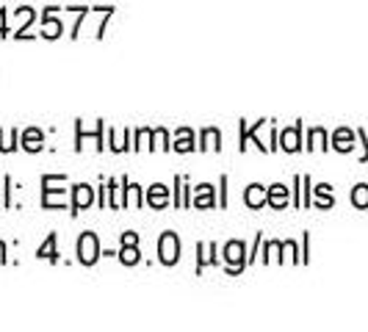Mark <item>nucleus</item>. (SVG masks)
Instances as JSON below:
<instances>
[{"label":"nucleus","mask_w":368,"mask_h":332,"mask_svg":"<svg viewBox=\"0 0 368 332\" xmlns=\"http://www.w3.org/2000/svg\"><path fill=\"white\" fill-rule=\"evenodd\" d=\"M263 203H266L263 186H249V191H247V205H249V208H260Z\"/></svg>","instance_id":"3"},{"label":"nucleus","mask_w":368,"mask_h":332,"mask_svg":"<svg viewBox=\"0 0 368 332\" xmlns=\"http://www.w3.org/2000/svg\"><path fill=\"white\" fill-rule=\"evenodd\" d=\"M39 258H48V260H56V236L48 238V244L39 249Z\"/></svg>","instance_id":"10"},{"label":"nucleus","mask_w":368,"mask_h":332,"mask_svg":"<svg viewBox=\"0 0 368 332\" xmlns=\"http://www.w3.org/2000/svg\"><path fill=\"white\" fill-rule=\"evenodd\" d=\"M200 205H211V186H200V197H197Z\"/></svg>","instance_id":"14"},{"label":"nucleus","mask_w":368,"mask_h":332,"mask_svg":"<svg viewBox=\"0 0 368 332\" xmlns=\"http://www.w3.org/2000/svg\"><path fill=\"white\" fill-rule=\"evenodd\" d=\"M0 31H3V14H0Z\"/></svg>","instance_id":"18"},{"label":"nucleus","mask_w":368,"mask_h":332,"mask_svg":"<svg viewBox=\"0 0 368 332\" xmlns=\"http://www.w3.org/2000/svg\"><path fill=\"white\" fill-rule=\"evenodd\" d=\"M122 263H139V249H136V244H125V249H122Z\"/></svg>","instance_id":"8"},{"label":"nucleus","mask_w":368,"mask_h":332,"mask_svg":"<svg viewBox=\"0 0 368 332\" xmlns=\"http://www.w3.org/2000/svg\"><path fill=\"white\" fill-rule=\"evenodd\" d=\"M122 241H125V244H136L139 238H136V233H125V236H122Z\"/></svg>","instance_id":"17"},{"label":"nucleus","mask_w":368,"mask_h":332,"mask_svg":"<svg viewBox=\"0 0 368 332\" xmlns=\"http://www.w3.org/2000/svg\"><path fill=\"white\" fill-rule=\"evenodd\" d=\"M288 200V191H285V186H272V191H269V203L274 205V208H283V203Z\"/></svg>","instance_id":"6"},{"label":"nucleus","mask_w":368,"mask_h":332,"mask_svg":"<svg viewBox=\"0 0 368 332\" xmlns=\"http://www.w3.org/2000/svg\"><path fill=\"white\" fill-rule=\"evenodd\" d=\"M150 205H155V208H163L166 205V189L163 186H152L150 189Z\"/></svg>","instance_id":"7"},{"label":"nucleus","mask_w":368,"mask_h":332,"mask_svg":"<svg viewBox=\"0 0 368 332\" xmlns=\"http://www.w3.org/2000/svg\"><path fill=\"white\" fill-rule=\"evenodd\" d=\"M39 138H42V136H39V130H28V133H25V149L37 152V149L42 147V144H39Z\"/></svg>","instance_id":"9"},{"label":"nucleus","mask_w":368,"mask_h":332,"mask_svg":"<svg viewBox=\"0 0 368 332\" xmlns=\"http://www.w3.org/2000/svg\"><path fill=\"white\" fill-rule=\"evenodd\" d=\"M225 260H227V263H241V260H244V247H241L238 241H230L227 249H225Z\"/></svg>","instance_id":"5"},{"label":"nucleus","mask_w":368,"mask_h":332,"mask_svg":"<svg viewBox=\"0 0 368 332\" xmlns=\"http://www.w3.org/2000/svg\"><path fill=\"white\" fill-rule=\"evenodd\" d=\"M177 149H180V152H189V149H192V133H189V130H183V133H180Z\"/></svg>","instance_id":"12"},{"label":"nucleus","mask_w":368,"mask_h":332,"mask_svg":"<svg viewBox=\"0 0 368 332\" xmlns=\"http://www.w3.org/2000/svg\"><path fill=\"white\" fill-rule=\"evenodd\" d=\"M216 136H219L216 130H205V144H203V147H219V144H214V141H216Z\"/></svg>","instance_id":"16"},{"label":"nucleus","mask_w":368,"mask_h":332,"mask_svg":"<svg viewBox=\"0 0 368 332\" xmlns=\"http://www.w3.org/2000/svg\"><path fill=\"white\" fill-rule=\"evenodd\" d=\"M78 258L86 266H92L100 258V247H97V236L94 233H83L81 236V241H78Z\"/></svg>","instance_id":"1"},{"label":"nucleus","mask_w":368,"mask_h":332,"mask_svg":"<svg viewBox=\"0 0 368 332\" xmlns=\"http://www.w3.org/2000/svg\"><path fill=\"white\" fill-rule=\"evenodd\" d=\"M158 255H161V260H163L166 266L177 263V258H180V244H177V236H174V233H163V236H161Z\"/></svg>","instance_id":"2"},{"label":"nucleus","mask_w":368,"mask_h":332,"mask_svg":"<svg viewBox=\"0 0 368 332\" xmlns=\"http://www.w3.org/2000/svg\"><path fill=\"white\" fill-rule=\"evenodd\" d=\"M92 205V189L89 186H75V211H83Z\"/></svg>","instance_id":"4"},{"label":"nucleus","mask_w":368,"mask_h":332,"mask_svg":"<svg viewBox=\"0 0 368 332\" xmlns=\"http://www.w3.org/2000/svg\"><path fill=\"white\" fill-rule=\"evenodd\" d=\"M354 203H357V205H368V189H365V186H360V189L354 191Z\"/></svg>","instance_id":"15"},{"label":"nucleus","mask_w":368,"mask_h":332,"mask_svg":"<svg viewBox=\"0 0 368 332\" xmlns=\"http://www.w3.org/2000/svg\"><path fill=\"white\" fill-rule=\"evenodd\" d=\"M283 147H285V149H296V147H299V144H296V130L283 133Z\"/></svg>","instance_id":"13"},{"label":"nucleus","mask_w":368,"mask_h":332,"mask_svg":"<svg viewBox=\"0 0 368 332\" xmlns=\"http://www.w3.org/2000/svg\"><path fill=\"white\" fill-rule=\"evenodd\" d=\"M61 34V23L59 20H48V25H45V37L48 39H56Z\"/></svg>","instance_id":"11"}]
</instances>
